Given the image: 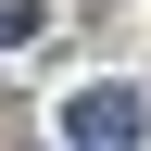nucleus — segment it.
<instances>
[{
	"label": "nucleus",
	"mask_w": 151,
	"mask_h": 151,
	"mask_svg": "<svg viewBox=\"0 0 151 151\" xmlns=\"http://www.w3.org/2000/svg\"><path fill=\"white\" fill-rule=\"evenodd\" d=\"M63 151H151V88H126V76L76 88L63 101Z\"/></svg>",
	"instance_id": "nucleus-1"
}]
</instances>
